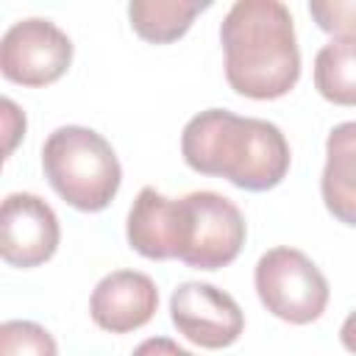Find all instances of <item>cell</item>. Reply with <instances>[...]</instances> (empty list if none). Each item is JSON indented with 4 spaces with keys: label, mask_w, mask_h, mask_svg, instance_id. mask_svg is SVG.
<instances>
[{
    "label": "cell",
    "mask_w": 356,
    "mask_h": 356,
    "mask_svg": "<svg viewBox=\"0 0 356 356\" xmlns=\"http://www.w3.org/2000/svg\"><path fill=\"white\" fill-rule=\"evenodd\" d=\"M184 161L203 175H220L239 189L267 192L289 172V142L278 125L225 108L195 114L181 134Z\"/></svg>",
    "instance_id": "6da1fadb"
},
{
    "label": "cell",
    "mask_w": 356,
    "mask_h": 356,
    "mask_svg": "<svg viewBox=\"0 0 356 356\" xmlns=\"http://www.w3.org/2000/svg\"><path fill=\"white\" fill-rule=\"evenodd\" d=\"M225 78L231 89L250 100H275L295 89L300 78V50L295 22L278 0H236L222 25Z\"/></svg>",
    "instance_id": "7a4b0ae2"
},
{
    "label": "cell",
    "mask_w": 356,
    "mask_h": 356,
    "mask_svg": "<svg viewBox=\"0 0 356 356\" xmlns=\"http://www.w3.org/2000/svg\"><path fill=\"white\" fill-rule=\"evenodd\" d=\"M42 170L56 195L78 211H103L122 181L108 139L83 125H61L44 139Z\"/></svg>",
    "instance_id": "3957f363"
},
{
    "label": "cell",
    "mask_w": 356,
    "mask_h": 356,
    "mask_svg": "<svg viewBox=\"0 0 356 356\" xmlns=\"http://www.w3.org/2000/svg\"><path fill=\"white\" fill-rule=\"evenodd\" d=\"M261 306L284 323H314L328 306V281L320 267L295 248L267 250L253 270Z\"/></svg>",
    "instance_id": "277c9868"
},
{
    "label": "cell",
    "mask_w": 356,
    "mask_h": 356,
    "mask_svg": "<svg viewBox=\"0 0 356 356\" xmlns=\"http://www.w3.org/2000/svg\"><path fill=\"white\" fill-rule=\"evenodd\" d=\"M181 250L178 259L195 270L231 264L248 236L242 211L217 192H189L181 197Z\"/></svg>",
    "instance_id": "5b68a950"
},
{
    "label": "cell",
    "mask_w": 356,
    "mask_h": 356,
    "mask_svg": "<svg viewBox=\"0 0 356 356\" xmlns=\"http://www.w3.org/2000/svg\"><path fill=\"white\" fill-rule=\"evenodd\" d=\"M72 64L70 36L50 19L14 22L0 42V72L19 86H47Z\"/></svg>",
    "instance_id": "8992f818"
},
{
    "label": "cell",
    "mask_w": 356,
    "mask_h": 356,
    "mask_svg": "<svg viewBox=\"0 0 356 356\" xmlns=\"http://www.w3.org/2000/svg\"><path fill=\"white\" fill-rule=\"evenodd\" d=\"M172 325L192 342L209 350L234 345L245 331V314L239 303L203 281H184L170 298Z\"/></svg>",
    "instance_id": "52a82bcc"
},
{
    "label": "cell",
    "mask_w": 356,
    "mask_h": 356,
    "mask_svg": "<svg viewBox=\"0 0 356 356\" xmlns=\"http://www.w3.org/2000/svg\"><path fill=\"white\" fill-rule=\"evenodd\" d=\"M61 239L56 211L31 192H14L0 209V256L11 267H39L53 259Z\"/></svg>",
    "instance_id": "ba28073f"
},
{
    "label": "cell",
    "mask_w": 356,
    "mask_h": 356,
    "mask_svg": "<svg viewBox=\"0 0 356 356\" xmlns=\"http://www.w3.org/2000/svg\"><path fill=\"white\" fill-rule=\"evenodd\" d=\"M159 306V289L150 275L136 270H114L95 286L89 298V314L97 328L111 334H128L150 323Z\"/></svg>",
    "instance_id": "9c48e42d"
},
{
    "label": "cell",
    "mask_w": 356,
    "mask_h": 356,
    "mask_svg": "<svg viewBox=\"0 0 356 356\" xmlns=\"http://www.w3.org/2000/svg\"><path fill=\"white\" fill-rule=\"evenodd\" d=\"M181 200H170L153 186H145L128 211V245L145 259H178L181 250Z\"/></svg>",
    "instance_id": "30bf717a"
},
{
    "label": "cell",
    "mask_w": 356,
    "mask_h": 356,
    "mask_svg": "<svg viewBox=\"0 0 356 356\" xmlns=\"http://www.w3.org/2000/svg\"><path fill=\"white\" fill-rule=\"evenodd\" d=\"M320 195L339 222L356 228V120L339 122L325 139Z\"/></svg>",
    "instance_id": "8fae6325"
},
{
    "label": "cell",
    "mask_w": 356,
    "mask_h": 356,
    "mask_svg": "<svg viewBox=\"0 0 356 356\" xmlns=\"http://www.w3.org/2000/svg\"><path fill=\"white\" fill-rule=\"evenodd\" d=\"M211 3H195V0H134L128 3V19L131 28L153 44H170L181 39L195 17L206 11Z\"/></svg>",
    "instance_id": "7c38bea8"
},
{
    "label": "cell",
    "mask_w": 356,
    "mask_h": 356,
    "mask_svg": "<svg viewBox=\"0 0 356 356\" xmlns=\"http://www.w3.org/2000/svg\"><path fill=\"white\" fill-rule=\"evenodd\" d=\"M314 89L334 106H356V39H331L317 50Z\"/></svg>",
    "instance_id": "4fadbf2b"
},
{
    "label": "cell",
    "mask_w": 356,
    "mask_h": 356,
    "mask_svg": "<svg viewBox=\"0 0 356 356\" xmlns=\"http://www.w3.org/2000/svg\"><path fill=\"white\" fill-rule=\"evenodd\" d=\"M0 356H58L47 328L31 320H6L0 325Z\"/></svg>",
    "instance_id": "5bb4252c"
},
{
    "label": "cell",
    "mask_w": 356,
    "mask_h": 356,
    "mask_svg": "<svg viewBox=\"0 0 356 356\" xmlns=\"http://www.w3.org/2000/svg\"><path fill=\"white\" fill-rule=\"evenodd\" d=\"M309 14L320 31L337 39H356V0H312Z\"/></svg>",
    "instance_id": "9a60e30c"
},
{
    "label": "cell",
    "mask_w": 356,
    "mask_h": 356,
    "mask_svg": "<svg viewBox=\"0 0 356 356\" xmlns=\"http://www.w3.org/2000/svg\"><path fill=\"white\" fill-rule=\"evenodd\" d=\"M0 106H3V131H6V156H8L17 145V139L25 134V114L8 97H3Z\"/></svg>",
    "instance_id": "2e32d148"
},
{
    "label": "cell",
    "mask_w": 356,
    "mask_h": 356,
    "mask_svg": "<svg viewBox=\"0 0 356 356\" xmlns=\"http://www.w3.org/2000/svg\"><path fill=\"white\" fill-rule=\"evenodd\" d=\"M131 356H192V353L167 337H150V339L139 342Z\"/></svg>",
    "instance_id": "e0dca14e"
},
{
    "label": "cell",
    "mask_w": 356,
    "mask_h": 356,
    "mask_svg": "<svg viewBox=\"0 0 356 356\" xmlns=\"http://www.w3.org/2000/svg\"><path fill=\"white\" fill-rule=\"evenodd\" d=\"M339 339H342L345 350H350V353L356 356V312H350V314L345 317V323H342V328H339Z\"/></svg>",
    "instance_id": "ac0fdd59"
}]
</instances>
